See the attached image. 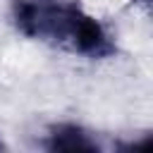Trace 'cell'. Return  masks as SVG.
Wrapping results in <instances>:
<instances>
[{"label":"cell","instance_id":"6da1fadb","mask_svg":"<svg viewBox=\"0 0 153 153\" xmlns=\"http://www.w3.org/2000/svg\"><path fill=\"white\" fill-rule=\"evenodd\" d=\"M43 38H50L69 48L72 53L96 57V60L115 53V43L110 41L103 24L91 14H86L79 2L55 0L45 19Z\"/></svg>","mask_w":153,"mask_h":153},{"label":"cell","instance_id":"7a4b0ae2","mask_svg":"<svg viewBox=\"0 0 153 153\" xmlns=\"http://www.w3.org/2000/svg\"><path fill=\"white\" fill-rule=\"evenodd\" d=\"M50 151H62V153H93L98 151V143L96 139L76 127V124H57L50 129L48 134V143H45Z\"/></svg>","mask_w":153,"mask_h":153},{"label":"cell","instance_id":"3957f363","mask_svg":"<svg viewBox=\"0 0 153 153\" xmlns=\"http://www.w3.org/2000/svg\"><path fill=\"white\" fill-rule=\"evenodd\" d=\"M0 148H2V143H0Z\"/></svg>","mask_w":153,"mask_h":153}]
</instances>
